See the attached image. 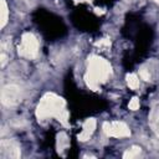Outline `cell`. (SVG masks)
Instances as JSON below:
<instances>
[{
	"instance_id": "cell-15",
	"label": "cell",
	"mask_w": 159,
	"mask_h": 159,
	"mask_svg": "<svg viewBox=\"0 0 159 159\" xmlns=\"http://www.w3.org/2000/svg\"><path fill=\"white\" fill-rule=\"evenodd\" d=\"M155 1H157V2H159V0H155Z\"/></svg>"
},
{
	"instance_id": "cell-3",
	"label": "cell",
	"mask_w": 159,
	"mask_h": 159,
	"mask_svg": "<svg viewBox=\"0 0 159 159\" xmlns=\"http://www.w3.org/2000/svg\"><path fill=\"white\" fill-rule=\"evenodd\" d=\"M17 52L25 58H34L39 52V41L31 32H25L21 36V42L19 45Z\"/></svg>"
},
{
	"instance_id": "cell-7",
	"label": "cell",
	"mask_w": 159,
	"mask_h": 159,
	"mask_svg": "<svg viewBox=\"0 0 159 159\" xmlns=\"http://www.w3.org/2000/svg\"><path fill=\"white\" fill-rule=\"evenodd\" d=\"M94 129H96V119H93V118L87 119V120L83 123L82 132H81V134L78 135V139L82 140V142H86L87 139H89V137L92 135V133L94 132Z\"/></svg>"
},
{
	"instance_id": "cell-2",
	"label": "cell",
	"mask_w": 159,
	"mask_h": 159,
	"mask_svg": "<svg viewBox=\"0 0 159 159\" xmlns=\"http://www.w3.org/2000/svg\"><path fill=\"white\" fill-rule=\"evenodd\" d=\"M111 75V65L99 56H92L88 58V71L84 77L87 86L97 91L101 82H104Z\"/></svg>"
},
{
	"instance_id": "cell-9",
	"label": "cell",
	"mask_w": 159,
	"mask_h": 159,
	"mask_svg": "<svg viewBox=\"0 0 159 159\" xmlns=\"http://www.w3.org/2000/svg\"><path fill=\"white\" fill-rule=\"evenodd\" d=\"M9 19V10L5 0H0V26L4 27Z\"/></svg>"
},
{
	"instance_id": "cell-11",
	"label": "cell",
	"mask_w": 159,
	"mask_h": 159,
	"mask_svg": "<svg viewBox=\"0 0 159 159\" xmlns=\"http://www.w3.org/2000/svg\"><path fill=\"white\" fill-rule=\"evenodd\" d=\"M127 84L130 87V88H133V89H135V88H138L139 87V78L135 76V75H133V73H130V75H127Z\"/></svg>"
},
{
	"instance_id": "cell-13",
	"label": "cell",
	"mask_w": 159,
	"mask_h": 159,
	"mask_svg": "<svg viewBox=\"0 0 159 159\" xmlns=\"http://www.w3.org/2000/svg\"><path fill=\"white\" fill-rule=\"evenodd\" d=\"M129 108L132 111H135V109L139 108V101H138V98H132V101L129 102Z\"/></svg>"
},
{
	"instance_id": "cell-10",
	"label": "cell",
	"mask_w": 159,
	"mask_h": 159,
	"mask_svg": "<svg viewBox=\"0 0 159 159\" xmlns=\"http://www.w3.org/2000/svg\"><path fill=\"white\" fill-rule=\"evenodd\" d=\"M68 147V139H67V135L65 133H60L58 137H57V148H58V152L60 150H63Z\"/></svg>"
},
{
	"instance_id": "cell-12",
	"label": "cell",
	"mask_w": 159,
	"mask_h": 159,
	"mask_svg": "<svg viewBox=\"0 0 159 159\" xmlns=\"http://www.w3.org/2000/svg\"><path fill=\"white\" fill-rule=\"evenodd\" d=\"M139 155H140V148H139V147H132V148H128L127 152L123 154L124 158H129V159H132V158H137V157H139Z\"/></svg>"
},
{
	"instance_id": "cell-4",
	"label": "cell",
	"mask_w": 159,
	"mask_h": 159,
	"mask_svg": "<svg viewBox=\"0 0 159 159\" xmlns=\"http://www.w3.org/2000/svg\"><path fill=\"white\" fill-rule=\"evenodd\" d=\"M22 99L21 88L16 84H7L1 89V103L6 107L17 106Z\"/></svg>"
},
{
	"instance_id": "cell-1",
	"label": "cell",
	"mask_w": 159,
	"mask_h": 159,
	"mask_svg": "<svg viewBox=\"0 0 159 159\" xmlns=\"http://www.w3.org/2000/svg\"><path fill=\"white\" fill-rule=\"evenodd\" d=\"M36 117L39 118V120L56 117L58 120L66 124L68 113L65 109V101L53 93H46L41 98L36 108Z\"/></svg>"
},
{
	"instance_id": "cell-6",
	"label": "cell",
	"mask_w": 159,
	"mask_h": 159,
	"mask_svg": "<svg viewBox=\"0 0 159 159\" xmlns=\"http://www.w3.org/2000/svg\"><path fill=\"white\" fill-rule=\"evenodd\" d=\"M0 155L1 158H20L19 144L12 139H2L0 143Z\"/></svg>"
},
{
	"instance_id": "cell-8",
	"label": "cell",
	"mask_w": 159,
	"mask_h": 159,
	"mask_svg": "<svg viewBox=\"0 0 159 159\" xmlns=\"http://www.w3.org/2000/svg\"><path fill=\"white\" fill-rule=\"evenodd\" d=\"M149 122H150L152 128L155 132H159V103L155 107H153L150 116H149Z\"/></svg>"
},
{
	"instance_id": "cell-14",
	"label": "cell",
	"mask_w": 159,
	"mask_h": 159,
	"mask_svg": "<svg viewBox=\"0 0 159 159\" xmlns=\"http://www.w3.org/2000/svg\"><path fill=\"white\" fill-rule=\"evenodd\" d=\"M139 76H140V78L144 80V81H149V80H150V75H149V72H148L147 70H140Z\"/></svg>"
},
{
	"instance_id": "cell-5",
	"label": "cell",
	"mask_w": 159,
	"mask_h": 159,
	"mask_svg": "<svg viewBox=\"0 0 159 159\" xmlns=\"http://www.w3.org/2000/svg\"><path fill=\"white\" fill-rule=\"evenodd\" d=\"M103 132L106 133L107 137H116V138H123L130 135L129 128L123 122H111V123L107 122L103 124Z\"/></svg>"
}]
</instances>
